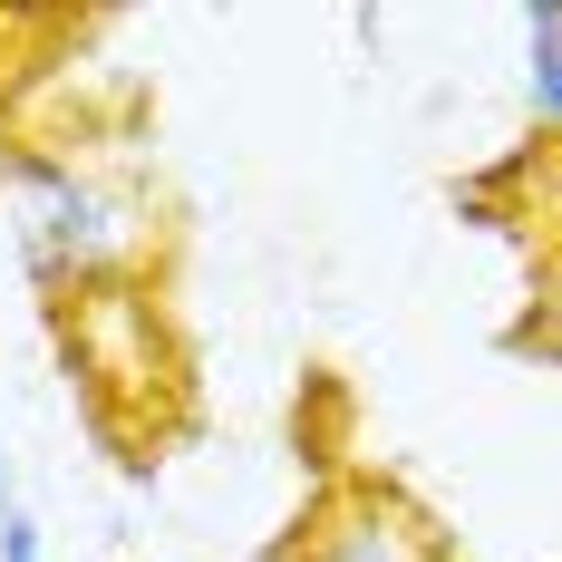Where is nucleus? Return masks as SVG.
Listing matches in <instances>:
<instances>
[{
    "instance_id": "nucleus-1",
    "label": "nucleus",
    "mask_w": 562,
    "mask_h": 562,
    "mask_svg": "<svg viewBox=\"0 0 562 562\" xmlns=\"http://www.w3.org/2000/svg\"><path fill=\"white\" fill-rule=\"evenodd\" d=\"M0 184H10V214H20V262L40 291H116V281L146 272L156 252V214L88 175L78 156H40V146H10L0 156Z\"/></svg>"
},
{
    "instance_id": "nucleus-2",
    "label": "nucleus",
    "mask_w": 562,
    "mask_h": 562,
    "mask_svg": "<svg viewBox=\"0 0 562 562\" xmlns=\"http://www.w3.org/2000/svg\"><path fill=\"white\" fill-rule=\"evenodd\" d=\"M272 562H456V553L407 495L369 485V475H339L330 495L301 514V533H291Z\"/></svg>"
},
{
    "instance_id": "nucleus-3",
    "label": "nucleus",
    "mask_w": 562,
    "mask_h": 562,
    "mask_svg": "<svg viewBox=\"0 0 562 562\" xmlns=\"http://www.w3.org/2000/svg\"><path fill=\"white\" fill-rule=\"evenodd\" d=\"M524 359H553L562 369V214H553V243H543V281H533V321L514 330Z\"/></svg>"
},
{
    "instance_id": "nucleus-4",
    "label": "nucleus",
    "mask_w": 562,
    "mask_h": 562,
    "mask_svg": "<svg viewBox=\"0 0 562 562\" xmlns=\"http://www.w3.org/2000/svg\"><path fill=\"white\" fill-rule=\"evenodd\" d=\"M524 108H533V126L562 146V49H524Z\"/></svg>"
},
{
    "instance_id": "nucleus-5",
    "label": "nucleus",
    "mask_w": 562,
    "mask_h": 562,
    "mask_svg": "<svg viewBox=\"0 0 562 562\" xmlns=\"http://www.w3.org/2000/svg\"><path fill=\"white\" fill-rule=\"evenodd\" d=\"M0 562H49L40 553V514L10 495V475H0Z\"/></svg>"
},
{
    "instance_id": "nucleus-6",
    "label": "nucleus",
    "mask_w": 562,
    "mask_h": 562,
    "mask_svg": "<svg viewBox=\"0 0 562 562\" xmlns=\"http://www.w3.org/2000/svg\"><path fill=\"white\" fill-rule=\"evenodd\" d=\"M524 49H562V0H524Z\"/></svg>"
}]
</instances>
